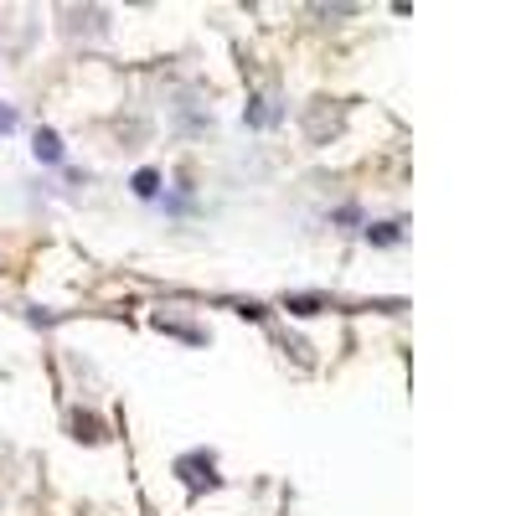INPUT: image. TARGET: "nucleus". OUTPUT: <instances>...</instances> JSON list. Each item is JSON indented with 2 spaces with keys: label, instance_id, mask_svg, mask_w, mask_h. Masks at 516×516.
Segmentation results:
<instances>
[{
  "label": "nucleus",
  "instance_id": "nucleus-1",
  "mask_svg": "<svg viewBox=\"0 0 516 516\" xmlns=\"http://www.w3.org/2000/svg\"><path fill=\"white\" fill-rule=\"evenodd\" d=\"M176 475H181V485H192V491H217V485H223V475H217V454H212V450L181 454Z\"/></svg>",
  "mask_w": 516,
  "mask_h": 516
},
{
  "label": "nucleus",
  "instance_id": "nucleus-2",
  "mask_svg": "<svg viewBox=\"0 0 516 516\" xmlns=\"http://www.w3.org/2000/svg\"><path fill=\"white\" fill-rule=\"evenodd\" d=\"M32 150H36V161L57 165V161H63V134H57V129H47V124H42V129H36V134H32Z\"/></svg>",
  "mask_w": 516,
  "mask_h": 516
},
{
  "label": "nucleus",
  "instance_id": "nucleus-3",
  "mask_svg": "<svg viewBox=\"0 0 516 516\" xmlns=\"http://www.w3.org/2000/svg\"><path fill=\"white\" fill-rule=\"evenodd\" d=\"M243 119H248V124H253V129H274L279 119H284V109H279V104H269V98H253V104H248V114H243Z\"/></svg>",
  "mask_w": 516,
  "mask_h": 516
},
{
  "label": "nucleus",
  "instance_id": "nucleus-4",
  "mask_svg": "<svg viewBox=\"0 0 516 516\" xmlns=\"http://www.w3.org/2000/svg\"><path fill=\"white\" fill-rule=\"evenodd\" d=\"M155 331H171V336H181V341H192V346H207V331L202 325H186V321H171V315H155Z\"/></svg>",
  "mask_w": 516,
  "mask_h": 516
},
{
  "label": "nucleus",
  "instance_id": "nucleus-5",
  "mask_svg": "<svg viewBox=\"0 0 516 516\" xmlns=\"http://www.w3.org/2000/svg\"><path fill=\"white\" fill-rule=\"evenodd\" d=\"M67 429H78L83 444H98V439H104V419L83 413V408H73V413H67Z\"/></svg>",
  "mask_w": 516,
  "mask_h": 516
},
{
  "label": "nucleus",
  "instance_id": "nucleus-6",
  "mask_svg": "<svg viewBox=\"0 0 516 516\" xmlns=\"http://www.w3.org/2000/svg\"><path fill=\"white\" fill-rule=\"evenodd\" d=\"M284 310H294V315H321V310H331V300L325 294H290Z\"/></svg>",
  "mask_w": 516,
  "mask_h": 516
},
{
  "label": "nucleus",
  "instance_id": "nucleus-7",
  "mask_svg": "<svg viewBox=\"0 0 516 516\" xmlns=\"http://www.w3.org/2000/svg\"><path fill=\"white\" fill-rule=\"evenodd\" d=\"M134 196H140V202H155V196H161V171H140V176H134Z\"/></svg>",
  "mask_w": 516,
  "mask_h": 516
},
{
  "label": "nucleus",
  "instance_id": "nucleus-8",
  "mask_svg": "<svg viewBox=\"0 0 516 516\" xmlns=\"http://www.w3.org/2000/svg\"><path fill=\"white\" fill-rule=\"evenodd\" d=\"M398 238H403V227H398V223H377V227H367V243H377V248H392Z\"/></svg>",
  "mask_w": 516,
  "mask_h": 516
},
{
  "label": "nucleus",
  "instance_id": "nucleus-9",
  "mask_svg": "<svg viewBox=\"0 0 516 516\" xmlns=\"http://www.w3.org/2000/svg\"><path fill=\"white\" fill-rule=\"evenodd\" d=\"M11 129H16V109H11V104H0V134H11Z\"/></svg>",
  "mask_w": 516,
  "mask_h": 516
}]
</instances>
